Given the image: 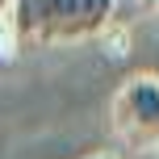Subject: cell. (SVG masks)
Masks as SVG:
<instances>
[{"instance_id":"1","label":"cell","mask_w":159,"mask_h":159,"mask_svg":"<svg viewBox=\"0 0 159 159\" xmlns=\"http://www.w3.org/2000/svg\"><path fill=\"white\" fill-rule=\"evenodd\" d=\"M117 0H13L17 46H55V42H80L96 38L113 21Z\"/></svg>"},{"instance_id":"2","label":"cell","mask_w":159,"mask_h":159,"mask_svg":"<svg viewBox=\"0 0 159 159\" xmlns=\"http://www.w3.org/2000/svg\"><path fill=\"white\" fill-rule=\"evenodd\" d=\"M109 121L121 143L138 147H159V75H130L113 92Z\"/></svg>"},{"instance_id":"3","label":"cell","mask_w":159,"mask_h":159,"mask_svg":"<svg viewBox=\"0 0 159 159\" xmlns=\"http://www.w3.org/2000/svg\"><path fill=\"white\" fill-rule=\"evenodd\" d=\"M101 38H105V55H113V59H121L126 55V30H117V25H105L101 30Z\"/></svg>"},{"instance_id":"4","label":"cell","mask_w":159,"mask_h":159,"mask_svg":"<svg viewBox=\"0 0 159 159\" xmlns=\"http://www.w3.org/2000/svg\"><path fill=\"white\" fill-rule=\"evenodd\" d=\"M8 8H13V0H0V17H4V13H8Z\"/></svg>"},{"instance_id":"5","label":"cell","mask_w":159,"mask_h":159,"mask_svg":"<svg viewBox=\"0 0 159 159\" xmlns=\"http://www.w3.org/2000/svg\"><path fill=\"white\" fill-rule=\"evenodd\" d=\"M88 159H113V155H88Z\"/></svg>"}]
</instances>
